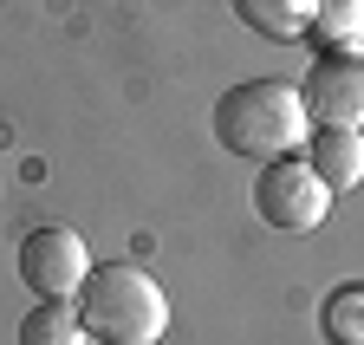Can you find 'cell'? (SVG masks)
Masks as SVG:
<instances>
[{"label":"cell","instance_id":"obj_8","mask_svg":"<svg viewBox=\"0 0 364 345\" xmlns=\"http://www.w3.org/2000/svg\"><path fill=\"white\" fill-rule=\"evenodd\" d=\"M85 319L72 299H39V307L20 319V345H85Z\"/></svg>","mask_w":364,"mask_h":345},{"label":"cell","instance_id":"obj_2","mask_svg":"<svg viewBox=\"0 0 364 345\" xmlns=\"http://www.w3.org/2000/svg\"><path fill=\"white\" fill-rule=\"evenodd\" d=\"M78 319L105 345H156L169 332V293L150 267L136 261H105L78 287Z\"/></svg>","mask_w":364,"mask_h":345},{"label":"cell","instance_id":"obj_1","mask_svg":"<svg viewBox=\"0 0 364 345\" xmlns=\"http://www.w3.org/2000/svg\"><path fill=\"white\" fill-rule=\"evenodd\" d=\"M306 137H312V111H306V92L287 78H247L215 98V144L228 156L273 163V156H293Z\"/></svg>","mask_w":364,"mask_h":345},{"label":"cell","instance_id":"obj_4","mask_svg":"<svg viewBox=\"0 0 364 345\" xmlns=\"http://www.w3.org/2000/svg\"><path fill=\"white\" fill-rule=\"evenodd\" d=\"M306 111L312 124H345V131H364V39L358 46H326L306 72Z\"/></svg>","mask_w":364,"mask_h":345},{"label":"cell","instance_id":"obj_9","mask_svg":"<svg viewBox=\"0 0 364 345\" xmlns=\"http://www.w3.org/2000/svg\"><path fill=\"white\" fill-rule=\"evenodd\" d=\"M312 33L326 39V46H358L364 39V0H318Z\"/></svg>","mask_w":364,"mask_h":345},{"label":"cell","instance_id":"obj_3","mask_svg":"<svg viewBox=\"0 0 364 345\" xmlns=\"http://www.w3.org/2000/svg\"><path fill=\"white\" fill-rule=\"evenodd\" d=\"M254 208H260V222H267V228L306 235V228L326 222V208H332V183L318 176L306 156H273V163H260V176H254Z\"/></svg>","mask_w":364,"mask_h":345},{"label":"cell","instance_id":"obj_7","mask_svg":"<svg viewBox=\"0 0 364 345\" xmlns=\"http://www.w3.org/2000/svg\"><path fill=\"white\" fill-rule=\"evenodd\" d=\"M241 26L267 33V39H306L318 20V0H228Z\"/></svg>","mask_w":364,"mask_h":345},{"label":"cell","instance_id":"obj_6","mask_svg":"<svg viewBox=\"0 0 364 345\" xmlns=\"http://www.w3.org/2000/svg\"><path fill=\"white\" fill-rule=\"evenodd\" d=\"M306 163H312L332 189H358V183H364V131H345V124H312Z\"/></svg>","mask_w":364,"mask_h":345},{"label":"cell","instance_id":"obj_5","mask_svg":"<svg viewBox=\"0 0 364 345\" xmlns=\"http://www.w3.org/2000/svg\"><path fill=\"white\" fill-rule=\"evenodd\" d=\"M85 274H91V254H85L78 228L46 222V228H33V235L20 241V280H26L39 299H72V293L85 287Z\"/></svg>","mask_w":364,"mask_h":345},{"label":"cell","instance_id":"obj_10","mask_svg":"<svg viewBox=\"0 0 364 345\" xmlns=\"http://www.w3.org/2000/svg\"><path fill=\"white\" fill-rule=\"evenodd\" d=\"M326 339L332 345H364V287H338L326 299Z\"/></svg>","mask_w":364,"mask_h":345}]
</instances>
